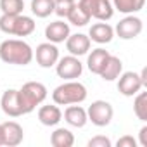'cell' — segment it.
<instances>
[{"mask_svg": "<svg viewBox=\"0 0 147 147\" xmlns=\"http://www.w3.org/2000/svg\"><path fill=\"white\" fill-rule=\"evenodd\" d=\"M0 106H2V111L11 118L23 116V107L19 102V92L16 88H9L4 92L2 99H0Z\"/></svg>", "mask_w": 147, "mask_h": 147, "instance_id": "11", "label": "cell"}, {"mask_svg": "<svg viewBox=\"0 0 147 147\" xmlns=\"http://www.w3.org/2000/svg\"><path fill=\"white\" fill-rule=\"evenodd\" d=\"M0 145H4V128L0 125Z\"/></svg>", "mask_w": 147, "mask_h": 147, "instance_id": "31", "label": "cell"}, {"mask_svg": "<svg viewBox=\"0 0 147 147\" xmlns=\"http://www.w3.org/2000/svg\"><path fill=\"white\" fill-rule=\"evenodd\" d=\"M33 57L36 59L40 67H52L59 61V49L52 42H43L36 47V50L33 52Z\"/></svg>", "mask_w": 147, "mask_h": 147, "instance_id": "10", "label": "cell"}, {"mask_svg": "<svg viewBox=\"0 0 147 147\" xmlns=\"http://www.w3.org/2000/svg\"><path fill=\"white\" fill-rule=\"evenodd\" d=\"M138 138H140V145H142V147H147V126H145V125L140 128Z\"/></svg>", "mask_w": 147, "mask_h": 147, "instance_id": "29", "label": "cell"}, {"mask_svg": "<svg viewBox=\"0 0 147 147\" xmlns=\"http://www.w3.org/2000/svg\"><path fill=\"white\" fill-rule=\"evenodd\" d=\"M2 128H4V145L7 147H16L23 142L24 138V131H23V126L16 121H5L2 123Z\"/></svg>", "mask_w": 147, "mask_h": 147, "instance_id": "15", "label": "cell"}, {"mask_svg": "<svg viewBox=\"0 0 147 147\" xmlns=\"http://www.w3.org/2000/svg\"><path fill=\"white\" fill-rule=\"evenodd\" d=\"M133 113L140 121H147V92L135 94L133 100Z\"/></svg>", "mask_w": 147, "mask_h": 147, "instance_id": "24", "label": "cell"}, {"mask_svg": "<svg viewBox=\"0 0 147 147\" xmlns=\"http://www.w3.org/2000/svg\"><path fill=\"white\" fill-rule=\"evenodd\" d=\"M88 92L87 87L76 80H66L52 92V100L57 106H71V104H82L87 99Z\"/></svg>", "mask_w": 147, "mask_h": 147, "instance_id": "2", "label": "cell"}, {"mask_svg": "<svg viewBox=\"0 0 147 147\" xmlns=\"http://www.w3.org/2000/svg\"><path fill=\"white\" fill-rule=\"evenodd\" d=\"M88 38L99 45L102 43H109L113 38H114V28L111 24H107L106 21H100V23H95L90 26V31H88Z\"/></svg>", "mask_w": 147, "mask_h": 147, "instance_id": "14", "label": "cell"}, {"mask_svg": "<svg viewBox=\"0 0 147 147\" xmlns=\"http://www.w3.org/2000/svg\"><path fill=\"white\" fill-rule=\"evenodd\" d=\"M116 145L118 147H137V140L131 135H123L121 138H118Z\"/></svg>", "mask_w": 147, "mask_h": 147, "instance_id": "28", "label": "cell"}, {"mask_svg": "<svg viewBox=\"0 0 147 147\" xmlns=\"http://www.w3.org/2000/svg\"><path fill=\"white\" fill-rule=\"evenodd\" d=\"M90 45H92V40L88 38V35H83V33H75V35H69L66 38L67 52L71 55H76V57L88 54Z\"/></svg>", "mask_w": 147, "mask_h": 147, "instance_id": "12", "label": "cell"}, {"mask_svg": "<svg viewBox=\"0 0 147 147\" xmlns=\"http://www.w3.org/2000/svg\"><path fill=\"white\" fill-rule=\"evenodd\" d=\"M50 144L54 147H71L75 144V135L67 128H55L50 135Z\"/></svg>", "mask_w": 147, "mask_h": 147, "instance_id": "20", "label": "cell"}, {"mask_svg": "<svg viewBox=\"0 0 147 147\" xmlns=\"http://www.w3.org/2000/svg\"><path fill=\"white\" fill-rule=\"evenodd\" d=\"M76 2L75 0H54V12L59 18H66Z\"/></svg>", "mask_w": 147, "mask_h": 147, "instance_id": "26", "label": "cell"}, {"mask_svg": "<svg viewBox=\"0 0 147 147\" xmlns=\"http://www.w3.org/2000/svg\"><path fill=\"white\" fill-rule=\"evenodd\" d=\"M78 5L97 21H109L114 16V7L109 0H78Z\"/></svg>", "mask_w": 147, "mask_h": 147, "instance_id": "6", "label": "cell"}, {"mask_svg": "<svg viewBox=\"0 0 147 147\" xmlns=\"http://www.w3.org/2000/svg\"><path fill=\"white\" fill-rule=\"evenodd\" d=\"M38 119L43 126H55L62 119V111L57 104H47L38 109Z\"/></svg>", "mask_w": 147, "mask_h": 147, "instance_id": "17", "label": "cell"}, {"mask_svg": "<svg viewBox=\"0 0 147 147\" xmlns=\"http://www.w3.org/2000/svg\"><path fill=\"white\" fill-rule=\"evenodd\" d=\"M111 145H113L111 140L104 135H97V137L88 140V147H111Z\"/></svg>", "mask_w": 147, "mask_h": 147, "instance_id": "27", "label": "cell"}, {"mask_svg": "<svg viewBox=\"0 0 147 147\" xmlns=\"http://www.w3.org/2000/svg\"><path fill=\"white\" fill-rule=\"evenodd\" d=\"M31 12L36 18H49L54 12V0H31Z\"/></svg>", "mask_w": 147, "mask_h": 147, "instance_id": "23", "label": "cell"}, {"mask_svg": "<svg viewBox=\"0 0 147 147\" xmlns=\"http://www.w3.org/2000/svg\"><path fill=\"white\" fill-rule=\"evenodd\" d=\"M19 102L23 107V114H30L47 99V87L40 82H28L19 90Z\"/></svg>", "mask_w": 147, "mask_h": 147, "instance_id": "3", "label": "cell"}, {"mask_svg": "<svg viewBox=\"0 0 147 147\" xmlns=\"http://www.w3.org/2000/svg\"><path fill=\"white\" fill-rule=\"evenodd\" d=\"M71 35V30H69V24L64 23V21H54L50 24H47L45 28V38L47 42H52V43H62L66 42V38Z\"/></svg>", "mask_w": 147, "mask_h": 147, "instance_id": "13", "label": "cell"}, {"mask_svg": "<svg viewBox=\"0 0 147 147\" xmlns=\"http://www.w3.org/2000/svg\"><path fill=\"white\" fill-rule=\"evenodd\" d=\"M0 59L5 64L28 66L33 61V49L19 38H9L0 43Z\"/></svg>", "mask_w": 147, "mask_h": 147, "instance_id": "1", "label": "cell"}, {"mask_svg": "<svg viewBox=\"0 0 147 147\" xmlns=\"http://www.w3.org/2000/svg\"><path fill=\"white\" fill-rule=\"evenodd\" d=\"M0 31L14 36H28L35 31V21L24 14H2L0 16Z\"/></svg>", "mask_w": 147, "mask_h": 147, "instance_id": "4", "label": "cell"}, {"mask_svg": "<svg viewBox=\"0 0 147 147\" xmlns=\"http://www.w3.org/2000/svg\"><path fill=\"white\" fill-rule=\"evenodd\" d=\"M121 73H123L121 59L116 57V55H109L106 64H104V67H102V71L99 73V76L104 82H114V80H118V76L121 75Z\"/></svg>", "mask_w": 147, "mask_h": 147, "instance_id": "18", "label": "cell"}, {"mask_svg": "<svg viewBox=\"0 0 147 147\" xmlns=\"http://www.w3.org/2000/svg\"><path fill=\"white\" fill-rule=\"evenodd\" d=\"M144 30V23L140 18L133 16V14H126V18H123L116 28H114V33L121 38V40H133L137 38Z\"/></svg>", "mask_w": 147, "mask_h": 147, "instance_id": "8", "label": "cell"}, {"mask_svg": "<svg viewBox=\"0 0 147 147\" xmlns=\"http://www.w3.org/2000/svg\"><path fill=\"white\" fill-rule=\"evenodd\" d=\"M109 55H111V54H109L106 49H102V47L94 49V50L88 54V59H87V67H88V71L94 73V75H99V73L102 71V67H104V64H106V61H107Z\"/></svg>", "mask_w": 147, "mask_h": 147, "instance_id": "19", "label": "cell"}, {"mask_svg": "<svg viewBox=\"0 0 147 147\" xmlns=\"http://www.w3.org/2000/svg\"><path fill=\"white\" fill-rule=\"evenodd\" d=\"M24 0H0V11L2 14H23Z\"/></svg>", "mask_w": 147, "mask_h": 147, "instance_id": "25", "label": "cell"}, {"mask_svg": "<svg viewBox=\"0 0 147 147\" xmlns=\"http://www.w3.org/2000/svg\"><path fill=\"white\" fill-rule=\"evenodd\" d=\"M145 5V0H113V7L121 14H135L140 12Z\"/></svg>", "mask_w": 147, "mask_h": 147, "instance_id": "21", "label": "cell"}, {"mask_svg": "<svg viewBox=\"0 0 147 147\" xmlns=\"http://www.w3.org/2000/svg\"><path fill=\"white\" fill-rule=\"evenodd\" d=\"M138 75H140V78H142V85L147 87V67H144V69L138 73Z\"/></svg>", "mask_w": 147, "mask_h": 147, "instance_id": "30", "label": "cell"}, {"mask_svg": "<svg viewBox=\"0 0 147 147\" xmlns=\"http://www.w3.org/2000/svg\"><path fill=\"white\" fill-rule=\"evenodd\" d=\"M55 73L62 80H76L83 73V64L76 55H66L55 62Z\"/></svg>", "mask_w": 147, "mask_h": 147, "instance_id": "7", "label": "cell"}, {"mask_svg": "<svg viewBox=\"0 0 147 147\" xmlns=\"http://www.w3.org/2000/svg\"><path fill=\"white\" fill-rule=\"evenodd\" d=\"M64 119L67 125L75 126V128H83L88 123V116H87V109H83L78 104H71L69 107H66L64 111Z\"/></svg>", "mask_w": 147, "mask_h": 147, "instance_id": "16", "label": "cell"}, {"mask_svg": "<svg viewBox=\"0 0 147 147\" xmlns=\"http://www.w3.org/2000/svg\"><path fill=\"white\" fill-rule=\"evenodd\" d=\"M87 116H88V121H92V125L102 128L113 121L114 109L107 100H94L87 109Z\"/></svg>", "mask_w": 147, "mask_h": 147, "instance_id": "5", "label": "cell"}, {"mask_svg": "<svg viewBox=\"0 0 147 147\" xmlns=\"http://www.w3.org/2000/svg\"><path fill=\"white\" fill-rule=\"evenodd\" d=\"M142 88H144V85H142V78H140L138 73L126 71V73H121V75L118 76V90H119L121 95L133 97Z\"/></svg>", "mask_w": 147, "mask_h": 147, "instance_id": "9", "label": "cell"}, {"mask_svg": "<svg viewBox=\"0 0 147 147\" xmlns=\"http://www.w3.org/2000/svg\"><path fill=\"white\" fill-rule=\"evenodd\" d=\"M66 19L73 24V26H87L88 23H90V16L87 14V11L85 9H82L78 4H75V5H73V9L69 11V14L66 16Z\"/></svg>", "mask_w": 147, "mask_h": 147, "instance_id": "22", "label": "cell"}]
</instances>
